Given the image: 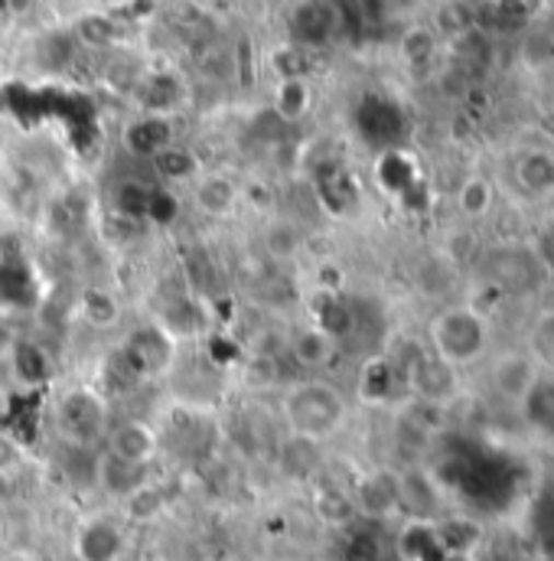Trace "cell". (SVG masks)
<instances>
[{
  "instance_id": "obj_26",
  "label": "cell",
  "mask_w": 554,
  "mask_h": 561,
  "mask_svg": "<svg viewBox=\"0 0 554 561\" xmlns=\"http://www.w3.org/2000/svg\"><path fill=\"white\" fill-rule=\"evenodd\" d=\"M303 108H307V89H303V82L300 79H287L277 89V112L284 118H297V115H303Z\"/></svg>"
},
{
  "instance_id": "obj_7",
  "label": "cell",
  "mask_w": 554,
  "mask_h": 561,
  "mask_svg": "<svg viewBox=\"0 0 554 561\" xmlns=\"http://www.w3.org/2000/svg\"><path fill=\"white\" fill-rule=\"evenodd\" d=\"M336 346H339V340H336L330 330L316 327L313 320L293 327L290 336H287V353H290L293 363H297L300 369H307V373L326 369V366L333 363V356H336Z\"/></svg>"
},
{
  "instance_id": "obj_9",
  "label": "cell",
  "mask_w": 554,
  "mask_h": 561,
  "mask_svg": "<svg viewBox=\"0 0 554 561\" xmlns=\"http://www.w3.org/2000/svg\"><path fill=\"white\" fill-rule=\"evenodd\" d=\"M353 503H356V513L372 516V519H385L389 513H395L402 506L399 477L395 473H369V477H362L359 486L353 490Z\"/></svg>"
},
{
  "instance_id": "obj_22",
  "label": "cell",
  "mask_w": 554,
  "mask_h": 561,
  "mask_svg": "<svg viewBox=\"0 0 554 561\" xmlns=\"http://www.w3.org/2000/svg\"><path fill=\"white\" fill-rule=\"evenodd\" d=\"M115 213L125 216V219H143L153 206V193L150 186H143L138 180H125L118 190H115Z\"/></svg>"
},
{
  "instance_id": "obj_20",
  "label": "cell",
  "mask_w": 554,
  "mask_h": 561,
  "mask_svg": "<svg viewBox=\"0 0 554 561\" xmlns=\"http://www.w3.org/2000/svg\"><path fill=\"white\" fill-rule=\"evenodd\" d=\"M313 513L326 526H343V523H349L356 516V503H353L349 493H343L336 486H320L313 493Z\"/></svg>"
},
{
  "instance_id": "obj_3",
  "label": "cell",
  "mask_w": 554,
  "mask_h": 561,
  "mask_svg": "<svg viewBox=\"0 0 554 561\" xmlns=\"http://www.w3.org/2000/svg\"><path fill=\"white\" fill-rule=\"evenodd\" d=\"M56 424L72 444H95L108 434V402L95 389H69L56 402Z\"/></svg>"
},
{
  "instance_id": "obj_13",
  "label": "cell",
  "mask_w": 554,
  "mask_h": 561,
  "mask_svg": "<svg viewBox=\"0 0 554 561\" xmlns=\"http://www.w3.org/2000/svg\"><path fill=\"white\" fill-rule=\"evenodd\" d=\"M122 510H125V519L128 523L150 526V523H157L166 513V496H163V490L157 483L140 480L128 496H122Z\"/></svg>"
},
{
  "instance_id": "obj_18",
  "label": "cell",
  "mask_w": 554,
  "mask_h": 561,
  "mask_svg": "<svg viewBox=\"0 0 554 561\" xmlns=\"http://www.w3.org/2000/svg\"><path fill=\"white\" fill-rule=\"evenodd\" d=\"M496 203V186L486 176H470L460 190H457V206L466 219H483L493 213Z\"/></svg>"
},
{
  "instance_id": "obj_16",
  "label": "cell",
  "mask_w": 554,
  "mask_h": 561,
  "mask_svg": "<svg viewBox=\"0 0 554 561\" xmlns=\"http://www.w3.org/2000/svg\"><path fill=\"white\" fill-rule=\"evenodd\" d=\"M290 30L300 43H326L333 33V10L326 3H303L293 13Z\"/></svg>"
},
{
  "instance_id": "obj_4",
  "label": "cell",
  "mask_w": 554,
  "mask_h": 561,
  "mask_svg": "<svg viewBox=\"0 0 554 561\" xmlns=\"http://www.w3.org/2000/svg\"><path fill=\"white\" fill-rule=\"evenodd\" d=\"M399 369H402L405 386L415 392L424 405H430V409H443L457 396L460 373L453 366H447L443 359H437L430 350H420L412 363H405Z\"/></svg>"
},
{
  "instance_id": "obj_5",
  "label": "cell",
  "mask_w": 554,
  "mask_h": 561,
  "mask_svg": "<svg viewBox=\"0 0 554 561\" xmlns=\"http://www.w3.org/2000/svg\"><path fill=\"white\" fill-rule=\"evenodd\" d=\"M105 447H108L105 454H112L115 460H122L128 467H138V470H147L160 457V434L147 421L125 419L118 421L115 427H108Z\"/></svg>"
},
{
  "instance_id": "obj_21",
  "label": "cell",
  "mask_w": 554,
  "mask_h": 561,
  "mask_svg": "<svg viewBox=\"0 0 554 561\" xmlns=\"http://www.w3.org/2000/svg\"><path fill=\"white\" fill-rule=\"evenodd\" d=\"M99 483H102L108 493H115V496L122 500V496H128V493L140 483V470L138 467L122 463V460H115L112 454H105L102 463H99Z\"/></svg>"
},
{
  "instance_id": "obj_23",
  "label": "cell",
  "mask_w": 554,
  "mask_h": 561,
  "mask_svg": "<svg viewBox=\"0 0 554 561\" xmlns=\"http://www.w3.org/2000/svg\"><path fill=\"white\" fill-rule=\"evenodd\" d=\"M519 183L532 193L554 190V157L552 153H529L519 163Z\"/></svg>"
},
{
  "instance_id": "obj_11",
  "label": "cell",
  "mask_w": 554,
  "mask_h": 561,
  "mask_svg": "<svg viewBox=\"0 0 554 561\" xmlns=\"http://www.w3.org/2000/svg\"><path fill=\"white\" fill-rule=\"evenodd\" d=\"M170 356H173V340L160 327H143L125 346V359H131V366H138L143 376L160 373L170 363Z\"/></svg>"
},
{
  "instance_id": "obj_1",
  "label": "cell",
  "mask_w": 554,
  "mask_h": 561,
  "mask_svg": "<svg viewBox=\"0 0 554 561\" xmlns=\"http://www.w3.org/2000/svg\"><path fill=\"white\" fill-rule=\"evenodd\" d=\"M427 350L457 373L476 366L489 353L486 313L473 304H453L437 310L427 323Z\"/></svg>"
},
{
  "instance_id": "obj_27",
  "label": "cell",
  "mask_w": 554,
  "mask_h": 561,
  "mask_svg": "<svg viewBox=\"0 0 554 561\" xmlns=\"http://www.w3.org/2000/svg\"><path fill=\"white\" fill-rule=\"evenodd\" d=\"M313 284L320 294H330V297H339L343 294V284H346V272L336 265V262H320L313 268Z\"/></svg>"
},
{
  "instance_id": "obj_2",
  "label": "cell",
  "mask_w": 554,
  "mask_h": 561,
  "mask_svg": "<svg viewBox=\"0 0 554 561\" xmlns=\"http://www.w3.org/2000/svg\"><path fill=\"white\" fill-rule=\"evenodd\" d=\"M346 415L349 409L343 392L323 379H307L284 392V421L297 437L320 444L346 424Z\"/></svg>"
},
{
  "instance_id": "obj_14",
  "label": "cell",
  "mask_w": 554,
  "mask_h": 561,
  "mask_svg": "<svg viewBox=\"0 0 554 561\" xmlns=\"http://www.w3.org/2000/svg\"><path fill=\"white\" fill-rule=\"evenodd\" d=\"M526 421L542 431V434H552L554 437V373H542L535 379V386L529 389V396L519 402Z\"/></svg>"
},
{
  "instance_id": "obj_17",
  "label": "cell",
  "mask_w": 554,
  "mask_h": 561,
  "mask_svg": "<svg viewBox=\"0 0 554 561\" xmlns=\"http://www.w3.org/2000/svg\"><path fill=\"white\" fill-rule=\"evenodd\" d=\"M526 353L539 363L542 373H554V310L535 313L526 340Z\"/></svg>"
},
{
  "instance_id": "obj_10",
  "label": "cell",
  "mask_w": 554,
  "mask_h": 561,
  "mask_svg": "<svg viewBox=\"0 0 554 561\" xmlns=\"http://www.w3.org/2000/svg\"><path fill=\"white\" fill-rule=\"evenodd\" d=\"M79 317L92 330H115L125 320V304L115 287L105 284H85L79 290Z\"/></svg>"
},
{
  "instance_id": "obj_32",
  "label": "cell",
  "mask_w": 554,
  "mask_h": 561,
  "mask_svg": "<svg viewBox=\"0 0 554 561\" xmlns=\"http://www.w3.org/2000/svg\"><path fill=\"white\" fill-rule=\"evenodd\" d=\"M0 542H3V516H0Z\"/></svg>"
},
{
  "instance_id": "obj_24",
  "label": "cell",
  "mask_w": 554,
  "mask_h": 561,
  "mask_svg": "<svg viewBox=\"0 0 554 561\" xmlns=\"http://www.w3.org/2000/svg\"><path fill=\"white\" fill-rule=\"evenodd\" d=\"M153 170L163 176V180H189L193 173H196V157L189 153V150H183V147H173V144H166L163 150H157L153 153Z\"/></svg>"
},
{
  "instance_id": "obj_19",
  "label": "cell",
  "mask_w": 554,
  "mask_h": 561,
  "mask_svg": "<svg viewBox=\"0 0 554 561\" xmlns=\"http://www.w3.org/2000/svg\"><path fill=\"white\" fill-rule=\"evenodd\" d=\"M262 249L268 259L275 262H293L300 252H303V236L297 226L290 222H272L265 232H262Z\"/></svg>"
},
{
  "instance_id": "obj_12",
  "label": "cell",
  "mask_w": 554,
  "mask_h": 561,
  "mask_svg": "<svg viewBox=\"0 0 554 561\" xmlns=\"http://www.w3.org/2000/svg\"><path fill=\"white\" fill-rule=\"evenodd\" d=\"M193 196H196V206L212 219H229L239 209V199H242L239 186L222 173H212V176L199 180Z\"/></svg>"
},
{
  "instance_id": "obj_33",
  "label": "cell",
  "mask_w": 554,
  "mask_h": 561,
  "mask_svg": "<svg viewBox=\"0 0 554 561\" xmlns=\"http://www.w3.org/2000/svg\"><path fill=\"white\" fill-rule=\"evenodd\" d=\"M209 561H235V559H226V556H219V559H209Z\"/></svg>"
},
{
  "instance_id": "obj_30",
  "label": "cell",
  "mask_w": 554,
  "mask_h": 561,
  "mask_svg": "<svg viewBox=\"0 0 554 561\" xmlns=\"http://www.w3.org/2000/svg\"><path fill=\"white\" fill-rule=\"evenodd\" d=\"M434 53V39H430V33H424V30H415L408 39H405V56L412 59V62H424L427 56Z\"/></svg>"
},
{
  "instance_id": "obj_28",
  "label": "cell",
  "mask_w": 554,
  "mask_h": 561,
  "mask_svg": "<svg viewBox=\"0 0 554 561\" xmlns=\"http://www.w3.org/2000/svg\"><path fill=\"white\" fill-rule=\"evenodd\" d=\"M76 30H79V39L89 46H108L112 43V23L105 16H85Z\"/></svg>"
},
{
  "instance_id": "obj_6",
  "label": "cell",
  "mask_w": 554,
  "mask_h": 561,
  "mask_svg": "<svg viewBox=\"0 0 554 561\" xmlns=\"http://www.w3.org/2000/svg\"><path fill=\"white\" fill-rule=\"evenodd\" d=\"M76 561H122L125 556V533L108 516H89L79 523L72 536Z\"/></svg>"
},
{
  "instance_id": "obj_29",
  "label": "cell",
  "mask_w": 554,
  "mask_h": 561,
  "mask_svg": "<svg viewBox=\"0 0 554 561\" xmlns=\"http://www.w3.org/2000/svg\"><path fill=\"white\" fill-rule=\"evenodd\" d=\"M20 463H23V447L7 431H0V477H13Z\"/></svg>"
},
{
  "instance_id": "obj_31",
  "label": "cell",
  "mask_w": 554,
  "mask_h": 561,
  "mask_svg": "<svg viewBox=\"0 0 554 561\" xmlns=\"http://www.w3.org/2000/svg\"><path fill=\"white\" fill-rule=\"evenodd\" d=\"M3 330H7V327H3V313H0V340H3Z\"/></svg>"
},
{
  "instance_id": "obj_8",
  "label": "cell",
  "mask_w": 554,
  "mask_h": 561,
  "mask_svg": "<svg viewBox=\"0 0 554 561\" xmlns=\"http://www.w3.org/2000/svg\"><path fill=\"white\" fill-rule=\"evenodd\" d=\"M542 376L539 363L526 353V350H516V353H506L493 363V386L503 399L509 402H522L529 396V389L535 386V379Z\"/></svg>"
},
{
  "instance_id": "obj_15",
  "label": "cell",
  "mask_w": 554,
  "mask_h": 561,
  "mask_svg": "<svg viewBox=\"0 0 554 561\" xmlns=\"http://www.w3.org/2000/svg\"><path fill=\"white\" fill-rule=\"evenodd\" d=\"M399 376H402L399 363H392V359H372V363L362 369V379H359V392H362V399H366V402H372V405H385V402H392Z\"/></svg>"
},
{
  "instance_id": "obj_25",
  "label": "cell",
  "mask_w": 554,
  "mask_h": 561,
  "mask_svg": "<svg viewBox=\"0 0 554 561\" xmlns=\"http://www.w3.org/2000/svg\"><path fill=\"white\" fill-rule=\"evenodd\" d=\"M170 144V128H166V122H160V118H143L138 122L131 131H128V147L135 150V153H143V157H153L157 150H163Z\"/></svg>"
}]
</instances>
